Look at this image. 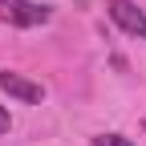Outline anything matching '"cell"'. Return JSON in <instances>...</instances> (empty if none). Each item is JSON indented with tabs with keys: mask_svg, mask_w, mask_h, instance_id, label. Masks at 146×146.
Returning <instances> with one entry per match:
<instances>
[{
	"mask_svg": "<svg viewBox=\"0 0 146 146\" xmlns=\"http://www.w3.org/2000/svg\"><path fill=\"white\" fill-rule=\"evenodd\" d=\"M0 89H4L8 98H16V102H25V106H41L45 102V85H36L25 73H12V69L0 73Z\"/></svg>",
	"mask_w": 146,
	"mask_h": 146,
	"instance_id": "cell-2",
	"label": "cell"
},
{
	"mask_svg": "<svg viewBox=\"0 0 146 146\" xmlns=\"http://www.w3.org/2000/svg\"><path fill=\"white\" fill-rule=\"evenodd\" d=\"M106 8H110V16H114L130 36H142V41H146V12L134 4V0H110Z\"/></svg>",
	"mask_w": 146,
	"mask_h": 146,
	"instance_id": "cell-3",
	"label": "cell"
},
{
	"mask_svg": "<svg viewBox=\"0 0 146 146\" xmlns=\"http://www.w3.org/2000/svg\"><path fill=\"white\" fill-rule=\"evenodd\" d=\"M0 16L16 29H33V25H45L53 8L49 4H33V0H0Z\"/></svg>",
	"mask_w": 146,
	"mask_h": 146,
	"instance_id": "cell-1",
	"label": "cell"
},
{
	"mask_svg": "<svg viewBox=\"0 0 146 146\" xmlns=\"http://www.w3.org/2000/svg\"><path fill=\"white\" fill-rule=\"evenodd\" d=\"M8 126H12V122H8V110L0 106V134H8Z\"/></svg>",
	"mask_w": 146,
	"mask_h": 146,
	"instance_id": "cell-5",
	"label": "cell"
},
{
	"mask_svg": "<svg viewBox=\"0 0 146 146\" xmlns=\"http://www.w3.org/2000/svg\"><path fill=\"white\" fill-rule=\"evenodd\" d=\"M94 146H134V142L122 134H102V138H94Z\"/></svg>",
	"mask_w": 146,
	"mask_h": 146,
	"instance_id": "cell-4",
	"label": "cell"
},
{
	"mask_svg": "<svg viewBox=\"0 0 146 146\" xmlns=\"http://www.w3.org/2000/svg\"><path fill=\"white\" fill-rule=\"evenodd\" d=\"M142 130H146V122H142Z\"/></svg>",
	"mask_w": 146,
	"mask_h": 146,
	"instance_id": "cell-6",
	"label": "cell"
}]
</instances>
